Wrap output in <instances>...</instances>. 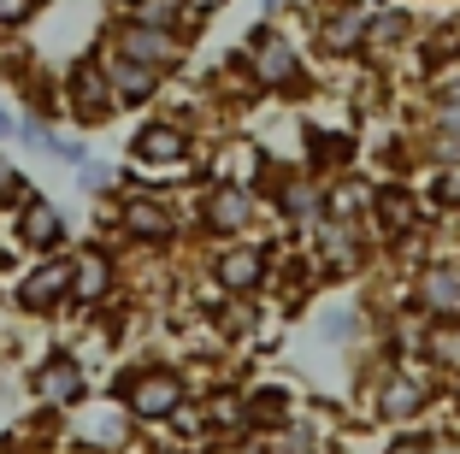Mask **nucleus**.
I'll return each mask as SVG.
<instances>
[{
  "mask_svg": "<svg viewBox=\"0 0 460 454\" xmlns=\"http://www.w3.org/2000/svg\"><path fill=\"white\" fill-rule=\"evenodd\" d=\"M107 83H112V94H124V101H148L154 94V71L136 66V59H124V54L107 59Z\"/></svg>",
  "mask_w": 460,
  "mask_h": 454,
  "instance_id": "423d86ee",
  "label": "nucleus"
},
{
  "mask_svg": "<svg viewBox=\"0 0 460 454\" xmlns=\"http://www.w3.org/2000/svg\"><path fill=\"white\" fill-rule=\"evenodd\" d=\"M420 401H425V384H420V378H390V384H384V414H390V419L413 414Z\"/></svg>",
  "mask_w": 460,
  "mask_h": 454,
  "instance_id": "dca6fc26",
  "label": "nucleus"
},
{
  "mask_svg": "<svg viewBox=\"0 0 460 454\" xmlns=\"http://www.w3.org/2000/svg\"><path fill=\"white\" fill-rule=\"evenodd\" d=\"M372 213H378V225L390 230V236H402V230H413L420 207H413V195H407V189H378V195H372Z\"/></svg>",
  "mask_w": 460,
  "mask_h": 454,
  "instance_id": "0eeeda50",
  "label": "nucleus"
},
{
  "mask_svg": "<svg viewBox=\"0 0 460 454\" xmlns=\"http://www.w3.org/2000/svg\"><path fill=\"white\" fill-rule=\"evenodd\" d=\"M66 289H71V266H66V260H48L41 272H30V278H24L18 301H24V307H54Z\"/></svg>",
  "mask_w": 460,
  "mask_h": 454,
  "instance_id": "39448f33",
  "label": "nucleus"
},
{
  "mask_svg": "<svg viewBox=\"0 0 460 454\" xmlns=\"http://www.w3.org/2000/svg\"><path fill=\"white\" fill-rule=\"evenodd\" d=\"M278 414H284V396H260L254 401V419H278Z\"/></svg>",
  "mask_w": 460,
  "mask_h": 454,
  "instance_id": "4be33fe9",
  "label": "nucleus"
},
{
  "mask_svg": "<svg viewBox=\"0 0 460 454\" xmlns=\"http://www.w3.org/2000/svg\"><path fill=\"white\" fill-rule=\"evenodd\" d=\"M431 354H437V361H448V366H460V331H437L431 336Z\"/></svg>",
  "mask_w": 460,
  "mask_h": 454,
  "instance_id": "a211bd4d",
  "label": "nucleus"
},
{
  "mask_svg": "<svg viewBox=\"0 0 460 454\" xmlns=\"http://www.w3.org/2000/svg\"><path fill=\"white\" fill-rule=\"evenodd\" d=\"M124 401H130L136 419H165V414L183 407V378L177 372H148V378H136V384L124 389Z\"/></svg>",
  "mask_w": 460,
  "mask_h": 454,
  "instance_id": "f257e3e1",
  "label": "nucleus"
},
{
  "mask_svg": "<svg viewBox=\"0 0 460 454\" xmlns=\"http://www.w3.org/2000/svg\"><path fill=\"white\" fill-rule=\"evenodd\" d=\"M260 272H266V254H260V248H230V254L218 260V283H225V289H254Z\"/></svg>",
  "mask_w": 460,
  "mask_h": 454,
  "instance_id": "6e6552de",
  "label": "nucleus"
},
{
  "mask_svg": "<svg viewBox=\"0 0 460 454\" xmlns=\"http://www.w3.org/2000/svg\"><path fill=\"white\" fill-rule=\"evenodd\" d=\"M437 200H443V207H460V172H448L443 183H437Z\"/></svg>",
  "mask_w": 460,
  "mask_h": 454,
  "instance_id": "aec40b11",
  "label": "nucleus"
},
{
  "mask_svg": "<svg viewBox=\"0 0 460 454\" xmlns=\"http://www.w3.org/2000/svg\"><path fill=\"white\" fill-rule=\"evenodd\" d=\"M112 83H107V71H95V66H77L71 71V112H77L83 124H101L112 112Z\"/></svg>",
  "mask_w": 460,
  "mask_h": 454,
  "instance_id": "7ed1b4c3",
  "label": "nucleus"
},
{
  "mask_svg": "<svg viewBox=\"0 0 460 454\" xmlns=\"http://www.w3.org/2000/svg\"><path fill=\"white\" fill-rule=\"evenodd\" d=\"M18 18H30V0H0V24H18Z\"/></svg>",
  "mask_w": 460,
  "mask_h": 454,
  "instance_id": "412c9836",
  "label": "nucleus"
},
{
  "mask_svg": "<svg viewBox=\"0 0 460 454\" xmlns=\"http://www.w3.org/2000/svg\"><path fill=\"white\" fill-rule=\"evenodd\" d=\"M420 301L437 307V313H460V272H448V266L425 272L420 278Z\"/></svg>",
  "mask_w": 460,
  "mask_h": 454,
  "instance_id": "9d476101",
  "label": "nucleus"
},
{
  "mask_svg": "<svg viewBox=\"0 0 460 454\" xmlns=\"http://www.w3.org/2000/svg\"><path fill=\"white\" fill-rule=\"evenodd\" d=\"M107 278H112L107 254H83L77 266H71V295H83V301H95V295H107Z\"/></svg>",
  "mask_w": 460,
  "mask_h": 454,
  "instance_id": "4468645a",
  "label": "nucleus"
},
{
  "mask_svg": "<svg viewBox=\"0 0 460 454\" xmlns=\"http://www.w3.org/2000/svg\"><path fill=\"white\" fill-rule=\"evenodd\" d=\"M18 236H24L30 248H59V242H66V230H59V213H54V207L30 200V207H24V225H18Z\"/></svg>",
  "mask_w": 460,
  "mask_h": 454,
  "instance_id": "1a4fd4ad",
  "label": "nucleus"
},
{
  "mask_svg": "<svg viewBox=\"0 0 460 454\" xmlns=\"http://www.w3.org/2000/svg\"><path fill=\"white\" fill-rule=\"evenodd\" d=\"M136 24L165 30V24H172V6H165V0H142V6H136Z\"/></svg>",
  "mask_w": 460,
  "mask_h": 454,
  "instance_id": "f3484780",
  "label": "nucleus"
},
{
  "mask_svg": "<svg viewBox=\"0 0 460 454\" xmlns=\"http://www.w3.org/2000/svg\"><path fill=\"white\" fill-rule=\"evenodd\" d=\"M248 218V189H213L207 200V225L213 230H236Z\"/></svg>",
  "mask_w": 460,
  "mask_h": 454,
  "instance_id": "ddd939ff",
  "label": "nucleus"
},
{
  "mask_svg": "<svg viewBox=\"0 0 460 454\" xmlns=\"http://www.w3.org/2000/svg\"><path fill=\"white\" fill-rule=\"evenodd\" d=\"M195 6H201V13H207V6H218V0H195Z\"/></svg>",
  "mask_w": 460,
  "mask_h": 454,
  "instance_id": "b1692460",
  "label": "nucleus"
},
{
  "mask_svg": "<svg viewBox=\"0 0 460 454\" xmlns=\"http://www.w3.org/2000/svg\"><path fill=\"white\" fill-rule=\"evenodd\" d=\"M124 230H130V236H148V242H165L172 236V213L154 207V200H130V207H124Z\"/></svg>",
  "mask_w": 460,
  "mask_h": 454,
  "instance_id": "9b49d317",
  "label": "nucleus"
},
{
  "mask_svg": "<svg viewBox=\"0 0 460 454\" xmlns=\"http://www.w3.org/2000/svg\"><path fill=\"white\" fill-rule=\"evenodd\" d=\"M41 389H48V401H77L83 396V378H77V366H71V361H48Z\"/></svg>",
  "mask_w": 460,
  "mask_h": 454,
  "instance_id": "2eb2a0df",
  "label": "nucleus"
},
{
  "mask_svg": "<svg viewBox=\"0 0 460 454\" xmlns=\"http://www.w3.org/2000/svg\"><path fill=\"white\" fill-rule=\"evenodd\" d=\"M0 136H13V119H6V112H0Z\"/></svg>",
  "mask_w": 460,
  "mask_h": 454,
  "instance_id": "5701e85b",
  "label": "nucleus"
},
{
  "mask_svg": "<svg viewBox=\"0 0 460 454\" xmlns=\"http://www.w3.org/2000/svg\"><path fill=\"white\" fill-rule=\"evenodd\" d=\"M443 130H448V142H460V94L443 101Z\"/></svg>",
  "mask_w": 460,
  "mask_h": 454,
  "instance_id": "6ab92c4d",
  "label": "nucleus"
},
{
  "mask_svg": "<svg viewBox=\"0 0 460 454\" xmlns=\"http://www.w3.org/2000/svg\"><path fill=\"white\" fill-rule=\"evenodd\" d=\"M136 154L142 160H183V130H172V124H148V130L136 136Z\"/></svg>",
  "mask_w": 460,
  "mask_h": 454,
  "instance_id": "f8f14e48",
  "label": "nucleus"
},
{
  "mask_svg": "<svg viewBox=\"0 0 460 454\" xmlns=\"http://www.w3.org/2000/svg\"><path fill=\"white\" fill-rule=\"evenodd\" d=\"M119 54L124 59H136V66H172L177 59V36L172 30H154V24H124V36H119Z\"/></svg>",
  "mask_w": 460,
  "mask_h": 454,
  "instance_id": "f03ea898",
  "label": "nucleus"
},
{
  "mask_svg": "<svg viewBox=\"0 0 460 454\" xmlns=\"http://www.w3.org/2000/svg\"><path fill=\"white\" fill-rule=\"evenodd\" d=\"M254 77L266 83V89L296 83V48H289L284 36H254Z\"/></svg>",
  "mask_w": 460,
  "mask_h": 454,
  "instance_id": "20e7f679",
  "label": "nucleus"
}]
</instances>
